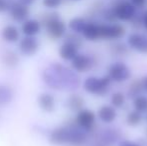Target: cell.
<instances>
[{"mask_svg":"<svg viewBox=\"0 0 147 146\" xmlns=\"http://www.w3.org/2000/svg\"><path fill=\"white\" fill-rule=\"evenodd\" d=\"M44 83L51 89L73 91L80 84L78 75L72 69L60 63H53L42 73Z\"/></svg>","mask_w":147,"mask_h":146,"instance_id":"obj_1","label":"cell"},{"mask_svg":"<svg viewBox=\"0 0 147 146\" xmlns=\"http://www.w3.org/2000/svg\"><path fill=\"white\" fill-rule=\"evenodd\" d=\"M87 140L85 132L77 124L60 126L51 131L49 141L54 145L81 146Z\"/></svg>","mask_w":147,"mask_h":146,"instance_id":"obj_2","label":"cell"},{"mask_svg":"<svg viewBox=\"0 0 147 146\" xmlns=\"http://www.w3.org/2000/svg\"><path fill=\"white\" fill-rule=\"evenodd\" d=\"M111 82L112 80L108 75L103 76V77L90 76L84 80L83 88L86 92L90 94L103 96L107 93V90H108Z\"/></svg>","mask_w":147,"mask_h":146,"instance_id":"obj_3","label":"cell"},{"mask_svg":"<svg viewBox=\"0 0 147 146\" xmlns=\"http://www.w3.org/2000/svg\"><path fill=\"white\" fill-rule=\"evenodd\" d=\"M112 10L116 19L120 21H131L136 16L137 7L131 1L122 0L113 6Z\"/></svg>","mask_w":147,"mask_h":146,"instance_id":"obj_4","label":"cell"},{"mask_svg":"<svg viewBox=\"0 0 147 146\" xmlns=\"http://www.w3.org/2000/svg\"><path fill=\"white\" fill-rule=\"evenodd\" d=\"M100 39L117 40L126 34V29L123 25L117 23H103L99 24Z\"/></svg>","mask_w":147,"mask_h":146,"instance_id":"obj_5","label":"cell"},{"mask_svg":"<svg viewBox=\"0 0 147 146\" xmlns=\"http://www.w3.org/2000/svg\"><path fill=\"white\" fill-rule=\"evenodd\" d=\"M108 76L111 78V80L116 83L125 82L131 76V71L129 67L121 61L114 62L109 66L108 68Z\"/></svg>","mask_w":147,"mask_h":146,"instance_id":"obj_6","label":"cell"},{"mask_svg":"<svg viewBox=\"0 0 147 146\" xmlns=\"http://www.w3.org/2000/svg\"><path fill=\"white\" fill-rule=\"evenodd\" d=\"M75 122L80 128H82L86 132H90L93 130L96 122V114L90 109H82L77 112L75 118Z\"/></svg>","mask_w":147,"mask_h":146,"instance_id":"obj_7","label":"cell"},{"mask_svg":"<svg viewBox=\"0 0 147 146\" xmlns=\"http://www.w3.org/2000/svg\"><path fill=\"white\" fill-rule=\"evenodd\" d=\"M71 66L73 70L79 73H85L92 69L94 66V60L90 56L86 54H79L78 53L71 61Z\"/></svg>","mask_w":147,"mask_h":146,"instance_id":"obj_8","label":"cell"},{"mask_svg":"<svg viewBox=\"0 0 147 146\" xmlns=\"http://www.w3.org/2000/svg\"><path fill=\"white\" fill-rule=\"evenodd\" d=\"M8 10H9V14L12 19L18 22L26 21L28 15H29L28 5H25V4L21 3L20 1L11 3Z\"/></svg>","mask_w":147,"mask_h":146,"instance_id":"obj_9","label":"cell"},{"mask_svg":"<svg viewBox=\"0 0 147 146\" xmlns=\"http://www.w3.org/2000/svg\"><path fill=\"white\" fill-rule=\"evenodd\" d=\"M45 28H46L47 35H48L49 38L53 39V40H57V39H60L65 36L66 25L62 20H60V18L53 20Z\"/></svg>","mask_w":147,"mask_h":146,"instance_id":"obj_10","label":"cell"},{"mask_svg":"<svg viewBox=\"0 0 147 146\" xmlns=\"http://www.w3.org/2000/svg\"><path fill=\"white\" fill-rule=\"evenodd\" d=\"M127 43L130 48L140 53L147 54V36L140 33H132L128 36Z\"/></svg>","mask_w":147,"mask_h":146,"instance_id":"obj_11","label":"cell"},{"mask_svg":"<svg viewBox=\"0 0 147 146\" xmlns=\"http://www.w3.org/2000/svg\"><path fill=\"white\" fill-rule=\"evenodd\" d=\"M39 42L33 36H25L19 43V50L25 56H32L38 51Z\"/></svg>","mask_w":147,"mask_h":146,"instance_id":"obj_12","label":"cell"},{"mask_svg":"<svg viewBox=\"0 0 147 146\" xmlns=\"http://www.w3.org/2000/svg\"><path fill=\"white\" fill-rule=\"evenodd\" d=\"M97 116L103 123H112L116 119V108L112 105H102L97 111Z\"/></svg>","mask_w":147,"mask_h":146,"instance_id":"obj_13","label":"cell"},{"mask_svg":"<svg viewBox=\"0 0 147 146\" xmlns=\"http://www.w3.org/2000/svg\"><path fill=\"white\" fill-rule=\"evenodd\" d=\"M78 49L75 45L71 44V43L64 42L61 46L59 47V56L61 57L63 60L66 61H72V59L78 54Z\"/></svg>","mask_w":147,"mask_h":146,"instance_id":"obj_14","label":"cell"},{"mask_svg":"<svg viewBox=\"0 0 147 146\" xmlns=\"http://www.w3.org/2000/svg\"><path fill=\"white\" fill-rule=\"evenodd\" d=\"M82 35L86 40L96 41L100 39V30H99V24L96 22H87L85 28H84Z\"/></svg>","mask_w":147,"mask_h":146,"instance_id":"obj_15","label":"cell"},{"mask_svg":"<svg viewBox=\"0 0 147 146\" xmlns=\"http://www.w3.org/2000/svg\"><path fill=\"white\" fill-rule=\"evenodd\" d=\"M39 107L45 112H52L55 109V99L51 94L42 93L38 97Z\"/></svg>","mask_w":147,"mask_h":146,"instance_id":"obj_16","label":"cell"},{"mask_svg":"<svg viewBox=\"0 0 147 146\" xmlns=\"http://www.w3.org/2000/svg\"><path fill=\"white\" fill-rule=\"evenodd\" d=\"M1 62L5 67L8 68H15L19 63V56L17 53L12 50H6L1 56Z\"/></svg>","mask_w":147,"mask_h":146,"instance_id":"obj_17","label":"cell"},{"mask_svg":"<svg viewBox=\"0 0 147 146\" xmlns=\"http://www.w3.org/2000/svg\"><path fill=\"white\" fill-rule=\"evenodd\" d=\"M41 29V23L38 20H26L22 24V32L26 36H34L40 32Z\"/></svg>","mask_w":147,"mask_h":146,"instance_id":"obj_18","label":"cell"},{"mask_svg":"<svg viewBox=\"0 0 147 146\" xmlns=\"http://www.w3.org/2000/svg\"><path fill=\"white\" fill-rule=\"evenodd\" d=\"M66 106L68 109L75 112H79L80 110L83 109L84 107V99L82 96H80L77 93H73L68 97L66 101Z\"/></svg>","mask_w":147,"mask_h":146,"instance_id":"obj_19","label":"cell"},{"mask_svg":"<svg viewBox=\"0 0 147 146\" xmlns=\"http://www.w3.org/2000/svg\"><path fill=\"white\" fill-rule=\"evenodd\" d=\"M1 36L5 41L13 43V42H16V41L19 39V31H18L15 26L7 25L2 29Z\"/></svg>","mask_w":147,"mask_h":146,"instance_id":"obj_20","label":"cell"},{"mask_svg":"<svg viewBox=\"0 0 147 146\" xmlns=\"http://www.w3.org/2000/svg\"><path fill=\"white\" fill-rule=\"evenodd\" d=\"M13 99V91L7 85L0 84V106L9 104Z\"/></svg>","mask_w":147,"mask_h":146,"instance_id":"obj_21","label":"cell"},{"mask_svg":"<svg viewBox=\"0 0 147 146\" xmlns=\"http://www.w3.org/2000/svg\"><path fill=\"white\" fill-rule=\"evenodd\" d=\"M86 24H87V21H86L84 18L75 17V18H72V19L70 20L68 26H69V28L72 30V32L82 34V32H83Z\"/></svg>","mask_w":147,"mask_h":146,"instance_id":"obj_22","label":"cell"},{"mask_svg":"<svg viewBox=\"0 0 147 146\" xmlns=\"http://www.w3.org/2000/svg\"><path fill=\"white\" fill-rule=\"evenodd\" d=\"M142 119H143V117H142L141 112L134 109V110L130 111L127 114V116H126V123H127L129 126L135 127V126H138V125L141 123Z\"/></svg>","mask_w":147,"mask_h":146,"instance_id":"obj_23","label":"cell"},{"mask_svg":"<svg viewBox=\"0 0 147 146\" xmlns=\"http://www.w3.org/2000/svg\"><path fill=\"white\" fill-rule=\"evenodd\" d=\"M133 107L139 112L147 111V97L143 95H138L133 98Z\"/></svg>","mask_w":147,"mask_h":146,"instance_id":"obj_24","label":"cell"},{"mask_svg":"<svg viewBox=\"0 0 147 146\" xmlns=\"http://www.w3.org/2000/svg\"><path fill=\"white\" fill-rule=\"evenodd\" d=\"M143 89V85H142V82H141V79L138 80H134V81H132L131 83H130L129 87H128V94H129V96H131V97H136V96L139 95V93L142 91Z\"/></svg>","mask_w":147,"mask_h":146,"instance_id":"obj_25","label":"cell"},{"mask_svg":"<svg viewBox=\"0 0 147 146\" xmlns=\"http://www.w3.org/2000/svg\"><path fill=\"white\" fill-rule=\"evenodd\" d=\"M110 101H111V105L114 106L115 108H121L122 106L125 104L126 101V97L122 92H114L112 93L110 98Z\"/></svg>","mask_w":147,"mask_h":146,"instance_id":"obj_26","label":"cell"},{"mask_svg":"<svg viewBox=\"0 0 147 146\" xmlns=\"http://www.w3.org/2000/svg\"><path fill=\"white\" fill-rule=\"evenodd\" d=\"M64 42L71 43V44L75 45L77 48H80L82 46V44H83L82 37L79 35V33H75V32L65 34V36H64Z\"/></svg>","mask_w":147,"mask_h":146,"instance_id":"obj_27","label":"cell"},{"mask_svg":"<svg viewBox=\"0 0 147 146\" xmlns=\"http://www.w3.org/2000/svg\"><path fill=\"white\" fill-rule=\"evenodd\" d=\"M59 18V14L56 12H48V13H44L40 16V23L42 26L46 27L50 22H52L53 20H56Z\"/></svg>","mask_w":147,"mask_h":146,"instance_id":"obj_28","label":"cell"},{"mask_svg":"<svg viewBox=\"0 0 147 146\" xmlns=\"http://www.w3.org/2000/svg\"><path fill=\"white\" fill-rule=\"evenodd\" d=\"M128 51L127 47H126V45L122 44V43H116V44H114L112 46V52L114 53V54L116 55H124L126 54Z\"/></svg>","mask_w":147,"mask_h":146,"instance_id":"obj_29","label":"cell"},{"mask_svg":"<svg viewBox=\"0 0 147 146\" xmlns=\"http://www.w3.org/2000/svg\"><path fill=\"white\" fill-rule=\"evenodd\" d=\"M63 0H42V3L47 8H57L61 5Z\"/></svg>","mask_w":147,"mask_h":146,"instance_id":"obj_30","label":"cell"},{"mask_svg":"<svg viewBox=\"0 0 147 146\" xmlns=\"http://www.w3.org/2000/svg\"><path fill=\"white\" fill-rule=\"evenodd\" d=\"M10 3H8L7 0H0V13L9 9Z\"/></svg>","mask_w":147,"mask_h":146,"instance_id":"obj_31","label":"cell"},{"mask_svg":"<svg viewBox=\"0 0 147 146\" xmlns=\"http://www.w3.org/2000/svg\"><path fill=\"white\" fill-rule=\"evenodd\" d=\"M137 8H142L146 5L147 0H130Z\"/></svg>","mask_w":147,"mask_h":146,"instance_id":"obj_32","label":"cell"},{"mask_svg":"<svg viewBox=\"0 0 147 146\" xmlns=\"http://www.w3.org/2000/svg\"><path fill=\"white\" fill-rule=\"evenodd\" d=\"M119 146H140V145L138 143L133 142V141H130V140H122L119 143Z\"/></svg>","mask_w":147,"mask_h":146,"instance_id":"obj_33","label":"cell"},{"mask_svg":"<svg viewBox=\"0 0 147 146\" xmlns=\"http://www.w3.org/2000/svg\"><path fill=\"white\" fill-rule=\"evenodd\" d=\"M142 22H143V27L147 30V11H145L142 15Z\"/></svg>","mask_w":147,"mask_h":146,"instance_id":"obj_34","label":"cell"},{"mask_svg":"<svg viewBox=\"0 0 147 146\" xmlns=\"http://www.w3.org/2000/svg\"><path fill=\"white\" fill-rule=\"evenodd\" d=\"M141 82H142V85H143V89L145 90V91H147V75L142 78Z\"/></svg>","mask_w":147,"mask_h":146,"instance_id":"obj_35","label":"cell"},{"mask_svg":"<svg viewBox=\"0 0 147 146\" xmlns=\"http://www.w3.org/2000/svg\"><path fill=\"white\" fill-rule=\"evenodd\" d=\"M18 1H20L21 3L25 4V5H31V4L34 3L36 0H18Z\"/></svg>","mask_w":147,"mask_h":146,"instance_id":"obj_36","label":"cell"},{"mask_svg":"<svg viewBox=\"0 0 147 146\" xmlns=\"http://www.w3.org/2000/svg\"><path fill=\"white\" fill-rule=\"evenodd\" d=\"M72 1H79V0H72Z\"/></svg>","mask_w":147,"mask_h":146,"instance_id":"obj_37","label":"cell"},{"mask_svg":"<svg viewBox=\"0 0 147 146\" xmlns=\"http://www.w3.org/2000/svg\"><path fill=\"white\" fill-rule=\"evenodd\" d=\"M146 134H147V129H146Z\"/></svg>","mask_w":147,"mask_h":146,"instance_id":"obj_38","label":"cell"}]
</instances>
